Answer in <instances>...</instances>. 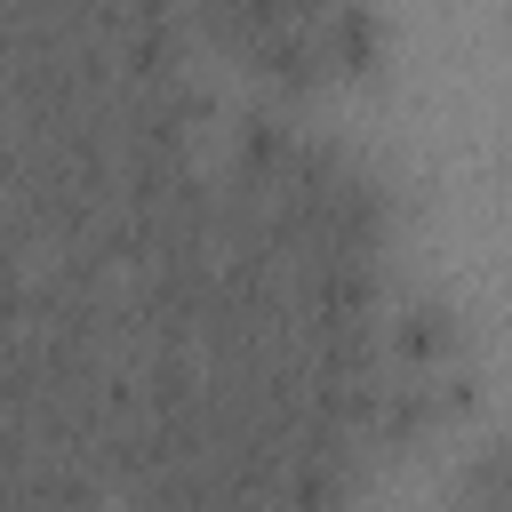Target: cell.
<instances>
[{"label": "cell", "instance_id": "1", "mask_svg": "<svg viewBox=\"0 0 512 512\" xmlns=\"http://www.w3.org/2000/svg\"><path fill=\"white\" fill-rule=\"evenodd\" d=\"M456 344H464V328H456V312L432 304V296H416V304H400V312L384 320V352L400 360V376L456 368Z\"/></svg>", "mask_w": 512, "mask_h": 512}]
</instances>
